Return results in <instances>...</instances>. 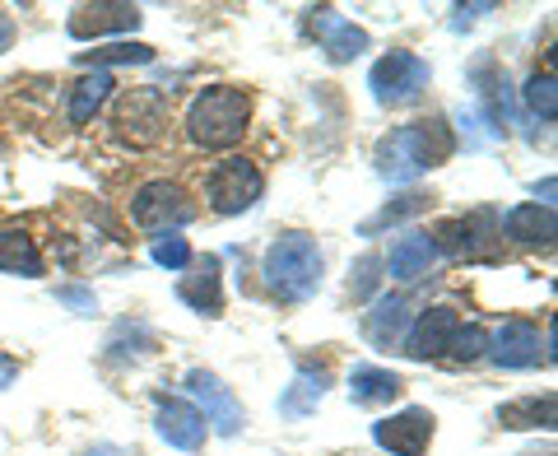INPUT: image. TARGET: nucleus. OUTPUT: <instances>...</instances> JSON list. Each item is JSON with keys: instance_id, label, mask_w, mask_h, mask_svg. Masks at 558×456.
Returning <instances> with one entry per match:
<instances>
[{"instance_id": "1", "label": "nucleus", "mask_w": 558, "mask_h": 456, "mask_svg": "<svg viewBox=\"0 0 558 456\" xmlns=\"http://www.w3.org/2000/svg\"><path fill=\"white\" fill-rule=\"evenodd\" d=\"M252 121V98L238 84H209L191 98L186 108V135L191 145L201 149H233L242 135H247Z\"/></svg>"}, {"instance_id": "2", "label": "nucleus", "mask_w": 558, "mask_h": 456, "mask_svg": "<svg viewBox=\"0 0 558 456\" xmlns=\"http://www.w3.org/2000/svg\"><path fill=\"white\" fill-rule=\"evenodd\" d=\"M451 154V135L442 121H414V127H396L391 135L377 140L373 164L387 182H414L428 168H438Z\"/></svg>"}, {"instance_id": "3", "label": "nucleus", "mask_w": 558, "mask_h": 456, "mask_svg": "<svg viewBox=\"0 0 558 456\" xmlns=\"http://www.w3.org/2000/svg\"><path fill=\"white\" fill-rule=\"evenodd\" d=\"M322 248L312 233H279L270 248H266V261H260V275H266V289L279 293L284 303H303L322 289Z\"/></svg>"}, {"instance_id": "4", "label": "nucleus", "mask_w": 558, "mask_h": 456, "mask_svg": "<svg viewBox=\"0 0 558 456\" xmlns=\"http://www.w3.org/2000/svg\"><path fill=\"white\" fill-rule=\"evenodd\" d=\"M428 61L414 57V51H391V57H381L373 65L368 75V89L373 98L381 103V108H405V103H414L418 94L428 89Z\"/></svg>"}, {"instance_id": "5", "label": "nucleus", "mask_w": 558, "mask_h": 456, "mask_svg": "<svg viewBox=\"0 0 558 456\" xmlns=\"http://www.w3.org/2000/svg\"><path fill=\"white\" fill-rule=\"evenodd\" d=\"M112 127H117L121 140H131L135 149L159 145L163 131H168V98L159 89H131L126 98L117 103Z\"/></svg>"}, {"instance_id": "6", "label": "nucleus", "mask_w": 558, "mask_h": 456, "mask_svg": "<svg viewBox=\"0 0 558 456\" xmlns=\"http://www.w3.org/2000/svg\"><path fill=\"white\" fill-rule=\"evenodd\" d=\"M260 191H266V178H260V168L247 159L215 164V172H209V182H205V196H209L215 215H242V209H252L260 201Z\"/></svg>"}, {"instance_id": "7", "label": "nucleus", "mask_w": 558, "mask_h": 456, "mask_svg": "<svg viewBox=\"0 0 558 456\" xmlns=\"http://www.w3.org/2000/svg\"><path fill=\"white\" fill-rule=\"evenodd\" d=\"M131 219L149 228V233H172V228L196 219V205H191V196L178 182H145L131 201Z\"/></svg>"}, {"instance_id": "8", "label": "nucleus", "mask_w": 558, "mask_h": 456, "mask_svg": "<svg viewBox=\"0 0 558 456\" xmlns=\"http://www.w3.org/2000/svg\"><path fill=\"white\" fill-rule=\"evenodd\" d=\"M186 392L201 400V415H205V424H215V433H223V437H238L242 433V406H238V396L223 387V382L215 377V373H205V368H191L186 373Z\"/></svg>"}, {"instance_id": "9", "label": "nucleus", "mask_w": 558, "mask_h": 456, "mask_svg": "<svg viewBox=\"0 0 558 456\" xmlns=\"http://www.w3.org/2000/svg\"><path fill=\"white\" fill-rule=\"evenodd\" d=\"M373 437H377V447H387L391 456H424L433 443V415L418 410V406L387 415L373 424Z\"/></svg>"}, {"instance_id": "10", "label": "nucleus", "mask_w": 558, "mask_h": 456, "mask_svg": "<svg viewBox=\"0 0 558 456\" xmlns=\"http://www.w3.org/2000/svg\"><path fill=\"white\" fill-rule=\"evenodd\" d=\"M140 20H145V14L126 5V0H98V5H80L65 28L75 43H94V38H108V33H131V28H140Z\"/></svg>"}, {"instance_id": "11", "label": "nucleus", "mask_w": 558, "mask_h": 456, "mask_svg": "<svg viewBox=\"0 0 558 456\" xmlns=\"http://www.w3.org/2000/svg\"><path fill=\"white\" fill-rule=\"evenodd\" d=\"M484 355L498 368H535L539 359H554L549 349H539V331L531 322H502L494 336H488Z\"/></svg>"}, {"instance_id": "12", "label": "nucleus", "mask_w": 558, "mask_h": 456, "mask_svg": "<svg viewBox=\"0 0 558 456\" xmlns=\"http://www.w3.org/2000/svg\"><path fill=\"white\" fill-rule=\"evenodd\" d=\"M461 331V317H457V308H428V312H418V322L410 326V336H405V355L410 359H442L447 349H451V336Z\"/></svg>"}, {"instance_id": "13", "label": "nucleus", "mask_w": 558, "mask_h": 456, "mask_svg": "<svg viewBox=\"0 0 558 456\" xmlns=\"http://www.w3.org/2000/svg\"><path fill=\"white\" fill-rule=\"evenodd\" d=\"M154 429L168 447L178 452H201L205 447V415L186 400H159V415H154Z\"/></svg>"}, {"instance_id": "14", "label": "nucleus", "mask_w": 558, "mask_h": 456, "mask_svg": "<svg viewBox=\"0 0 558 456\" xmlns=\"http://www.w3.org/2000/svg\"><path fill=\"white\" fill-rule=\"evenodd\" d=\"M484 238H498V219L488 209H475L465 219H447L438 233H433V248L438 252H451V256H484L480 242Z\"/></svg>"}, {"instance_id": "15", "label": "nucleus", "mask_w": 558, "mask_h": 456, "mask_svg": "<svg viewBox=\"0 0 558 456\" xmlns=\"http://www.w3.org/2000/svg\"><path fill=\"white\" fill-rule=\"evenodd\" d=\"M498 233H508L512 242H526V248H549L554 233H558V219H554L549 205L526 201V205H512L508 215H502Z\"/></svg>"}, {"instance_id": "16", "label": "nucleus", "mask_w": 558, "mask_h": 456, "mask_svg": "<svg viewBox=\"0 0 558 456\" xmlns=\"http://www.w3.org/2000/svg\"><path fill=\"white\" fill-rule=\"evenodd\" d=\"M178 298L186 308L205 312V317H219L223 308V285H219V256H201L191 261V275L178 285Z\"/></svg>"}, {"instance_id": "17", "label": "nucleus", "mask_w": 558, "mask_h": 456, "mask_svg": "<svg viewBox=\"0 0 558 456\" xmlns=\"http://www.w3.org/2000/svg\"><path fill=\"white\" fill-rule=\"evenodd\" d=\"M433 261H438V248H433L428 233H405L391 242V256H387V271L391 279L400 285H414V279H424L433 271Z\"/></svg>"}, {"instance_id": "18", "label": "nucleus", "mask_w": 558, "mask_h": 456, "mask_svg": "<svg viewBox=\"0 0 558 456\" xmlns=\"http://www.w3.org/2000/svg\"><path fill=\"white\" fill-rule=\"evenodd\" d=\"M405 392V382H400L391 368H373V363H359L354 373H349V396H354V406H387Z\"/></svg>"}, {"instance_id": "19", "label": "nucleus", "mask_w": 558, "mask_h": 456, "mask_svg": "<svg viewBox=\"0 0 558 456\" xmlns=\"http://www.w3.org/2000/svg\"><path fill=\"white\" fill-rule=\"evenodd\" d=\"M410 298L405 293H387V298H377V308L368 312V340L373 345H381V349H391L396 340H400V331H405V322H410Z\"/></svg>"}, {"instance_id": "20", "label": "nucleus", "mask_w": 558, "mask_h": 456, "mask_svg": "<svg viewBox=\"0 0 558 456\" xmlns=\"http://www.w3.org/2000/svg\"><path fill=\"white\" fill-rule=\"evenodd\" d=\"M0 271L10 275H24V279H38L43 275V252L24 228H0Z\"/></svg>"}, {"instance_id": "21", "label": "nucleus", "mask_w": 558, "mask_h": 456, "mask_svg": "<svg viewBox=\"0 0 558 456\" xmlns=\"http://www.w3.org/2000/svg\"><path fill=\"white\" fill-rule=\"evenodd\" d=\"M330 387V368H299V377H293V387L279 396V410L284 415H307V410H317V400L326 396Z\"/></svg>"}, {"instance_id": "22", "label": "nucleus", "mask_w": 558, "mask_h": 456, "mask_svg": "<svg viewBox=\"0 0 558 456\" xmlns=\"http://www.w3.org/2000/svg\"><path fill=\"white\" fill-rule=\"evenodd\" d=\"M112 89H117V84H112L108 70H94V75H84L75 89H70V121H75V127H84V121H89V117L102 108V103L112 98Z\"/></svg>"}, {"instance_id": "23", "label": "nucleus", "mask_w": 558, "mask_h": 456, "mask_svg": "<svg viewBox=\"0 0 558 456\" xmlns=\"http://www.w3.org/2000/svg\"><path fill=\"white\" fill-rule=\"evenodd\" d=\"M554 415H558L554 396H526V400H508L498 410V424L502 429H549Z\"/></svg>"}, {"instance_id": "24", "label": "nucleus", "mask_w": 558, "mask_h": 456, "mask_svg": "<svg viewBox=\"0 0 558 456\" xmlns=\"http://www.w3.org/2000/svg\"><path fill=\"white\" fill-rule=\"evenodd\" d=\"M322 14H326V20H322V28H326V57L336 65H344V61H354V57L368 51V33H363V28L330 20V10H322Z\"/></svg>"}, {"instance_id": "25", "label": "nucleus", "mask_w": 558, "mask_h": 456, "mask_svg": "<svg viewBox=\"0 0 558 456\" xmlns=\"http://www.w3.org/2000/svg\"><path fill=\"white\" fill-rule=\"evenodd\" d=\"M75 61L80 65H94V70H108V65H149L154 61V47L149 43H108V47L80 51Z\"/></svg>"}, {"instance_id": "26", "label": "nucleus", "mask_w": 558, "mask_h": 456, "mask_svg": "<svg viewBox=\"0 0 558 456\" xmlns=\"http://www.w3.org/2000/svg\"><path fill=\"white\" fill-rule=\"evenodd\" d=\"M428 209V196H418V191H410V196H400L396 205H387L377 219L363 224V233H377V228H387V224H400V219H410V215H424Z\"/></svg>"}, {"instance_id": "27", "label": "nucleus", "mask_w": 558, "mask_h": 456, "mask_svg": "<svg viewBox=\"0 0 558 456\" xmlns=\"http://www.w3.org/2000/svg\"><path fill=\"white\" fill-rule=\"evenodd\" d=\"M526 108L539 112L545 121L558 117V94H554V75H549V70H545V75H531V84H526Z\"/></svg>"}, {"instance_id": "28", "label": "nucleus", "mask_w": 558, "mask_h": 456, "mask_svg": "<svg viewBox=\"0 0 558 456\" xmlns=\"http://www.w3.org/2000/svg\"><path fill=\"white\" fill-rule=\"evenodd\" d=\"M484 345H488V331H484V326H461L457 336H451L447 359H457V363H475V359L484 355Z\"/></svg>"}, {"instance_id": "29", "label": "nucleus", "mask_w": 558, "mask_h": 456, "mask_svg": "<svg viewBox=\"0 0 558 456\" xmlns=\"http://www.w3.org/2000/svg\"><path fill=\"white\" fill-rule=\"evenodd\" d=\"M154 261H159V266H168V271H186L196 256H191V242H186V238L168 233V238L154 242Z\"/></svg>"}, {"instance_id": "30", "label": "nucleus", "mask_w": 558, "mask_h": 456, "mask_svg": "<svg viewBox=\"0 0 558 456\" xmlns=\"http://www.w3.org/2000/svg\"><path fill=\"white\" fill-rule=\"evenodd\" d=\"M373 271H377V256H363V261H359V279H354V293H359V298L373 293Z\"/></svg>"}, {"instance_id": "31", "label": "nucleus", "mask_w": 558, "mask_h": 456, "mask_svg": "<svg viewBox=\"0 0 558 456\" xmlns=\"http://www.w3.org/2000/svg\"><path fill=\"white\" fill-rule=\"evenodd\" d=\"M57 298H61V303H70V308H80V312H94L98 308L89 289H57Z\"/></svg>"}, {"instance_id": "32", "label": "nucleus", "mask_w": 558, "mask_h": 456, "mask_svg": "<svg viewBox=\"0 0 558 456\" xmlns=\"http://www.w3.org/2000/svg\"><path fill=\"white\" fill-rule=\"evenodd\" d=\"M20 382V359H10V355H0V392L14 387Z\"/></svg>"}, {"instance_id": "33", "label": "nucleus", "mask_w": 558, "mask_h": 456, "mask_svg": "<svg viewBox=\"0 0 558 456\" xmlns=\"http://www.w3.org/2000/svg\"><path fill=\"white\" fill-rule=\"evenodd\" d=\"M10 33H14V24H10V14H0V51H5V43H10Z\"/></svg>"}, {"instance_id": "34", "label": "nucleus", "mask_w": 558, "mask_h": 456, "mask_svg": "<svg viewBox=\"0 0 558 456\" xmlns=\"http://www.w3.org/2000/svg\"><path fill=\"white\" fill-rule=\"evenodd\" d=\"M84 456H126L121 447H112V443H102V447H94V452H84Z\"/></svg>"}]
</instances>
